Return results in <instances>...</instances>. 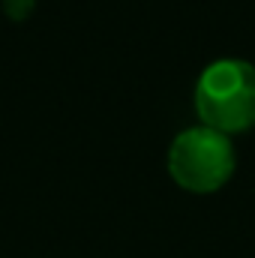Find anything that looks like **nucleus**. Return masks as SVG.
Here are the masks:
<instances>
[{"instance_id": "obj_2", "label": "nucleus", "mask_w": 255, "mask_h": 258, "mask_svg": "<svg viewBox=\"0 0 255 258\" xmlns=\"http://www.w3.org/2000/svg\"><path fill=\"white\" fill-rule=\"evenodd\" d=\"M237 153L231 135L204 126H189L174 135L168 147V174L189 192H213L231 180Z\"/></svg>"}, {"instance_id": "obj_1", "label": "nucleus", "mask_w": 255, "mask_h": 258, "mask_svg": "<svg viewBox=\"0 0 255 258\" xmlns=\"http://www.w3.org/2000/svg\"><path fill=\"white\" fill-rule=\"evenodd\" d=\"M195 111L201 123L234 135L255 126V66L240 57H219L195 81Z\"/></svg>"}, {"instance_id": "obj_3", "label": "nucleus", "mask_w": 255, "mask_h": 258, "mask_svg": "<svg viewBox=\"0 0 255 258\" xmlns=\"http://www.w3.org/2000/svg\"><path fill=\"white\" fill-rule=\"evenodd\" d=\"M33 3H36V0H3V12H6L9 18L21 21V18H27V15L33 12Z\"/></svg>"}]
</instances>
